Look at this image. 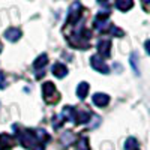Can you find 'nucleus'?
Instances as JSON below:
<instances>
[{
    "label": "nucleus",
    "mask_w": 150,
    "mask_h": 150,
    "mask_svg": "<svg viewBox=\"0 0 150 150\" xmlns=\"http://www.w3.org/2000/svg\"><path fill=\"white\" fill-rule=\"evenodd\" d=\"M20 143L29 150H44V144L38 140L36 132H33L32 129H24L20 132Z\"/></svg>",
    "instance_id": "nucleus-1"
},
{
    "label": "nucleus",
    "mask_w": 150,
    "mask_h": 150,
    "mask_svg": "<svg viewBox=\"0 0 150 150\" xmlns=\"http://www.w3.org/2000/svg\"><path fill=\"white\" fill-rule=\"evenodd\" d=\"M89 39H90V32H87L86 29H77L71 36H69V44L74 48H83L86 50L89 47Z\"/></svg>",
    "instance_id": "nucleus-2"
},
{
    "label": "nucleus",
    "mask_w": 150,
    "mask_h": 150,
    "mask_svg": "<svg viewBox=\"0 0 150 150\" xmlns=\"http://www.w3.org/2000/svg\"><path fill=\"white\" fill-rule=\"evenodd\" d=\"M42 95H44V99L48 104H56V102H59V99H60V95H59V92L56 89V86L51 81H47L42 86Z\"/></svg>",
    "instance_id": "nucleus-3"
},
{
    "label": "nucleus",
    "mask_w": 150,
    "mask_h": 150,
    "mask_svg": "<svg viewBox=\"0 0 150 150\" xmlns=\"http://www.w3.org/2000/svg\"><path fill=\"white\" fill-rule=\"evenodd\" d=\"M81 12H83L81 3L74 2L69 8V12H68V26H74V24L78 23V20L81 18Z\"/></svg>",
    "instance_id": "nucleus-4"
},
{
    "label": "nucleus",
    "mask_w": 150,
    "mask_h": 150,
    "mask_svg": "<svg viewBox=\"0 0 150 150\" xmlns=\"http://www.w3.org/2000/svg\"><path fill=\"white\" fill-rule=\"evenodd\" d=\"M90 65H92V68H93L95 71L101 72V74H108V72H110V68L107 66V63L104 62V59L99 56V54H96V56H93V57L90 59Z\"/></svg>",
    "instance_id": "nucleus-5"
},
{
    "label": "nucleus",
    "mask_w": 150,
    "mask_h": 150,
    "mask_svg": "<svg viewBox=\"0 0 150 150\" xmlns=\"http://www.w3.org/2000/svg\"><path fill=\"white\" fill-rule=\"evenodd\" d=\"M108 17H110L108 12H99V14L96 15V18L93 21V26H95V29L98 32H104L107 29V26H108Z\"/></svg>",
    "instance_id": "nucleus-6"
},
{
    "label": "nucleus",
    "mask_w": 150,
    "mask_h": 150,
    "mask_svg": "<svg viewBox=\"0 0 150 150\" xmlns=\"http://www.w3.org/2000/svg\"><path fill=\"white\" fill-rule=\"evenodd\" d=\"M47 62H48V56L47 54H41V56H38L36 60L33 62V69L38 71V75H36V78H41L42 77V71L45 69L47 66Z\"/></svg>",
    "instance_id": "nucleus-7"
},
{
    "label": "nucleus",
    "mask_w": 150,
    "mask_h": 150,
    "mask_svg": "<svg viewBox=\"0 0 150 150\" xmlns=\"http://www.w3.org/2000/svg\"><path fill=\"white\" fill-rule=\"evenodd\" d=\"M62 119L69 122V123H75L77 122V111H75L74 107H65L63 110H62Z\"/></svg>",
    "instance_id": "nucleus-8"
},
{
    "label": "nucleus",
    "mask_w": 150,
    "mask_h": 150,
    "mask_svg": "<svg viewBox=\"0 0 150 150\" xmlns=\"http://www.w3.org/2000/svg\"><path fill=\"white\" fill-rule=\"evenodd\" d=\"M98 51H99V56H101L102 59L108 57L110 51H111V41L110 39H101L99 44H98Z\"/></svg>",
    "instance_id": "nucleus-9"
},
{
    "label": "nucleus",
    "mask_w": 150,
    "mask_h": 150,
    "mask_svg": "<svg viewBox=\"0 0 150 150\" xmlns=\"http://www.w3.org/2000/svg\"><path fill=\"white\" fill-rule=\"evenodd\" d=\"M14 147V140L8 134H0V150H11Z\"/></svg>",
    "instance_id": "nucleus-10"
},
{
    "label": "nucleus",
    "mask_w": 150,
    "mask_h": 150,
    "mask_svg": "<svg viewBox=\"0 0 150 150\" xmlns=\"http://www.w3.org/2000/svg\"><path fill=\"white\" fill-rule=\"evenodd\" d=\"M92 101H93V104L98 105V107H105V105H108V102H110V96L105 95V93H95L93 98H92Z\"/></svg>",
    "instance_id": "nucleus-11"
},
{
    "label": "nucleus",
    "mask_w": 150,
    "mask_h": 150,
    "mask_svg": "<svg viewBox=\"0 0 150 150\" xmlns=\"http://www.w3.org/2000/svg\"><path fill=\"white\" fill-rule=\"evenodd\" d=\"M5 38L11 42H17L20 38H21V30L17 29V27H9L6 32H5Z\"/></svg>",
    "instance_id": "nucleus-12"
},
{
    "label": "nucleus",
    "mask_w": 150,
    "mask_h": 150,
    "mask_svg": "<svg viewBox=\"0 0 150 150\" xmlns=\"http://www.w3.org/2000/svg\"><path fill=\"white\" fill-rule=\"evenodd\" d=\"M51 71L54 74V77H57V78H63V77H66V75H68V68L63 63H56Z\"/></svg>",
    "instance_id": "nucleus-13"
},
{
    "label": "nucleus",
    "mask_w": 150,
    "mask_h": 150,
    "mask_svg": "<svg viewBox=\"0 0 150 150\" xmlns=\"http://www.w3.org/2000/svg\"><path fill=\"white\" fill-rule=\"evenodd\" d=\"M92 119V114L87 110H81V111H77V123L78 125H86L89 123V120Z\"/></svg>",
    "instance_id": "nucleus-14"
},
{
    "label": "nucleus",
    "mask_w": 150,
    "mask_h": 150,
    "mask_svg": "<svg viewBox=\"0 0 150 150\" xmlns=\"http://www.w3.org/2000/svg\"><path fill=\"white\" fill-rule=\"evenodd\" d=\"M132 6H134V0H116V8L122 12L132 9Z\"/></svg>",
    "instance_id": "nucleus-15"
},
{
    "label": "nucleus",
    "mask_w": 150,
    "mask_h": 150,
    "mask_svg": "<svg viewBox=\"0 0 150 150\" xmlns=\"http://www.w3.org/2000/svg\"><path fill=\"white\" fill-rule=\"evenodd\" d=\"M87 93H89V84L87 83H80L78 84V87H77V96L80 98V99H84L86 96H87Z\"/></svg>",
    "instance_id": "nucleus-16"
},
{
    "label": "nucleus",
    "mask_w": 150,
    "mask_h": 150,
    "mask_svg": "<svg viewBox=\"0 0 150 150\" xmlns=\"http://www.w3.org/2000/svg\"><path fill=\"white\" fill-rule=\"evenodd\" d=\"M74 140H75V137H74L72 132H65L63 135L60 137V141H62V144H63V146H69V144H72Z\"/></svg>",
    "instance_id": "nucleus-17"
},
{
    "label": "nucleus",
    "mask_w": 150,
    "mask_h": 150,
    "mask_svg": "<svg viewBox=\"0 0 150 150\" xmlns=\"http://www.w3.org/2000/svg\"><path fill=\"white\" fill-rule=\"evenodd\" d=\"M137 147H138V141H137L134 137L128 138L126 143H125V149H126V150H137Z\"/></svg>",
    "instance_id": "nucleus-18"
},
{
    "label": "nucleus",
    "mask_w": 150,
    "mask_h": 150,
    "mask_svg": "<svg viewBox=\"0 0 150 150\" xmlns=\"http://www.w3.org/2000/svg\"><path fill=\"white\" fill-rule=\"evenodd\" d=\"M78 150H90L89 147V138H87V135H83L80 141H78Z\"/></svg>",
    "instance_id": "nucleus-19"
},
{
    "label": "nucleus",
    "mask_w": 150,
    "mask_h": 150,
    "mask_svg": "<svg viewBox=\"0 0 150 150\" xmlns=\"http://www.w3.org/2000/svg\"><path fill=\"white\" fill-rule=\"evenodd\" d=\"M35 132L38 134L36 137H38V140H39V141H41L42 144H44L45 141H48V140H50V137H48V134H47V132H45L44 129H36Z\"/></svg>",
    "instance_id": "nucleus-20"
},
{
    "label": "nucleus",
    "mask_w": 150,
    "mask_h": 150,
    "mask_svg": "<svg viewBox=\"0 0 150 150\" xmlns=\"http://www.w3.org/2000/svg\"><path fill=\"white\" fill-rule=\"evenodd\" d=\"M131 65H132L134 71H135L137 74H138V68H137V54H135V53L131 56Z\"/></svg>",
    "instance_id": "nucleus-21"
},
{
    "label": "nucleus",
    "mask_w": 150,
    "mask_h": 150,
    "mask_svg": "<svg viewBox=\"0 0 150 150\" xmlns=\"http://www.w3.org/2000/svg\"><path fill=\"white\" fill-rule=\"evenodd\" d=\"M111 33H112V35H117V36H123V32H122L120 29L114 27V26H111Z\"/></svg>",
    "instance_id": "nucleus-22"
},
{
    "label": "nucleus",
    "mask_w": 150,
    "mask_h": 150,
    "mask_svg": "<svg viewBox=\"0 0 150 150\" xmlns=\"http://www.w3.org/2000/svg\"><path fill=\"white\" fill-rule=\"evenodd\" d=\"M6 87V83H5V75L0 72V89H5Z\"/></svg>",
    "instance_id": "nucleus-23"
},
{
    "label": "nucleus",
    "mask_w": 150,
    "mask_h": 150,
    "mask_svg": "<svg viewBox=\"0 0 150 150\" xmlns=\"http://www.w3.org/2000/svg\"><path fill=\"white\" fill-rule=\"evenodd\" d=\"M144 48H146V51L150 54V39H149V41H146V44H144Z\"/></svg>",
    "instance_id": "nucleus-24"
},
{
    "label": "nucleus",
    "mask_w": 150,
    "mask_h": 150,
    "mask_svg": "<svg viewBox=\"0 0 150 150\" xmlns=\"http://www.w3.org/2000/svg\"><path fill=\"white\" fill-rule=\"evenodd\" d=\"M143 3H150V0H141Z\"/></svg>",
    "instance_id": "nucleus-25"
},
{
    "label": "nucleus",
    "mask_w": 150,
    "mask_h": 150,
    "mask_svg": "<svg viewBox=\"0 0 150 150\" xmlns=\"http://www.w3.org/2000/svg\"><path fill=\"white\" fill-rule=\"evenodd\" d=\"M2 50H3V45H2V42H0V53H2Z\"/></svg>",
    "instance_id": "nucleus-26"
},
{
    "label": "nucleus",
    "mask_w": 150,
    "mask_h": 150,
    "mask_svg": "<svg viewBox=\"0 0 150 150\" xmlns=\"http://www.w3.org/2000/svg\"><path fill=\"white\" fill-rule=\"evenodd\" d=\"M98 2H99V3H102V2H107V0H98Z\"/></svg>",
    "instance_id": "nucleus-27"
}]
</instances>
